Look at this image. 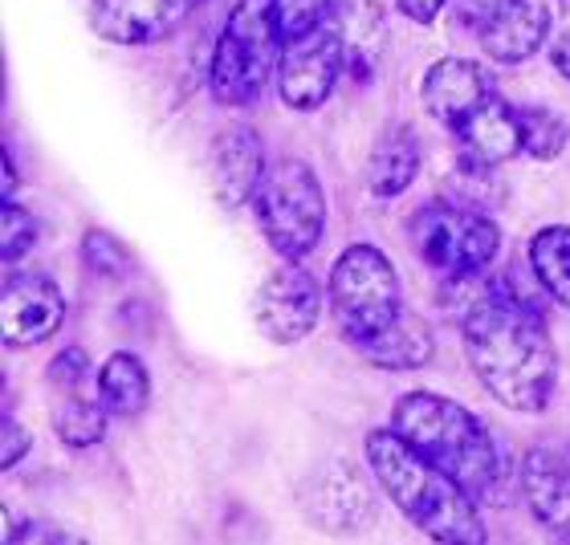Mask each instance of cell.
Segmentation results:
<instances>
[{"mask_svg": "<svg viewBox=\"0 0 570 545\" xmlns=\"http://www.w3.org/2000/svg\"><path fill=\"white\" fill-rule=\"evenodd\" d=\"M277 4V24H282V37L294 41V37L318 29L322 21H331L334 0H274Z\"/></svg>", "mask_w": 570, "mask_h": 545, "instance_id": "obj_27", "label": "cell"}, {"mask_svg": "<svg viewBox=\"0 0 570 545\" xmlns=\"http://www.w3.org/2000/svg\"><path fill=\"white\" fill-rule=\"evenodd\" d=\"M547 33H550V12L542 0H501V9L476 29L481 49L493 61H501V66L530 61L538 49L547 46Z\"/></svg>", "mask_w": 570, "mask_h": 545, "instance_id": "obj_16", "label": "cell"}, {"mask_svg": "<svg viewBox=\"0 0 570 545\" xmlns=\"http://www.w3.org/2000/svg\"><path fill=\"white\" fill-rule=\"evenodd\" d=\"M489 95H493V78L469 58L432 61L424 73V82H420V98H424L428 115L436 122H444V127H452V131H456Z\"/></svg>", "mask_w": 570, "mask_h": 545, "instance_id": "obj_15", "label": "cell"}, {"mask_svg": "<svg viewBox=\"0 0 570 545\" xmlns=\"http://www.w3.org/2000/svg\"><path fill=\"white\" fill-rule=\"evenodd\" d=\"M367 464L380 488L395 501V509L432 542L481 545L485 517L469 493L444 468L420 456L395 427H375L367 436Z\"/></svg>", "mask_w": 570, "mask_h": 545, "instance_id": "obj_3", "label": "cell"}, {"mask_svg": "<svg viewBox=\"0 0 570 545\" xmlns=\"http://www.w3.org/2000/svg\"><path fill=\"white\" fill-rule=\"evenodd\" d=\"M4 542H78L73 534H61V529H53V525H21V529H9L4 534Z\"/></svg>", "mask_w": 570, "mask_h": 545, "instance_id": "obj_30", "label": "cell"}, {"mask_svg": "<svg viewBox=\"0 0 570 545\" xmlns=\"http://www.w3.org/2000/svg\"><path fill=\"white\" fill-rule=\"evenodd\" d=\"M37 240H41V225H37V216L29 212V208H21L12 196H4V208H0V261L12 269L24 252L33 249Z\"/></svg>", "mask_w": 570, "mask_h": 545, "instance_id": "obj_25", "label": "cell"}, {"mask_svg": "<svg viewBox=\"0 0 570 545\" xmlns=\"http://www.w3.org/2000/svg\"><path fill=\"white\" fill-rule=\"evenodd\" d=\"M461 139V155L481 167H501L510 164L513 155H522V119L518 107H510L505 98L489 95L469 119L456 127Z\"/></svg>", "mask_w": 570, "mask_h": 545, "instance_id": "obj_17", "label": "cell"}, {"mask_svg": "<svg viewBox=\"0 0 570 545\" xmlns=\"http://www.w3.org/2000/svg\"><path fill=\"white\" fill-rule=\"evenodd\" d=\"M407 237L420 261H428L440 277H481L489 265L498 261L501 232L489 220V212L464 200H432L412 212Z\"/></svg>", "mask_w": 570, "mask_h": 545, "instance_id": "obj_6", "label": "cell"}, {"mask_svg": "<svg viewBox=\"0 0 570 545\" xmlns=\"http://www.w3.org/2000/svg\"><path fill=\"white\" fill-rule=\"evenodd\" d=\"M346 66L343 53V37H338V24L322 21L318 29L285 41L282 49V66H277V90H282V102L289 110H309L326 107V98L334 95V82Z\"/></svg>", "mask_w": 570, "mask_h": 545, "instance_id": "obj_9", "label": "cell"}, {"mask_svg": "<svg viewBox=\"0 0 570 545\" xmlns=\"http://www.w3.org/2000/svg\"><path fill=\"white\" fill-rule=\"evenodd\" d=\"M265 147L262 135L253 127H228L213 139V151H208V184H213V196L220 200V208H240V204H253L257 188L265 179Z\"/></svg>", "mask_w": 570, "mask_h": 545, "instance_id": "obj_12", "label": "cell"}, {"mask_svg": "<svg viewBox=\"0 0 570 545\" xmlns=\"http://www.w3.org/2000/svg\"><path fill=\"white\" fill-rule=\"evenodd\" d=\"M522 497L550 537L570 542V456L559 448H530L518 468Z\"/></svg>", "mask_w": 570, "mask_h": 545, "instance_id": "obj_14", "label": "cell"}, {"mask_svg": "<svg viewBox=\"0 0 570 545\" xmlns=\"http://www.w3.org/2000/svg\"><path fill=\"white\" fill-rule=\"evenodd\" d=\"M306 505L322 525H334V529H358V525H367L375 517V505L367 497L363 476L343 460L331 464L326 473H318Z\"/></svg>", "mask_w": 570, "mask_h": 545, "instance_id": "obj_19", "label": "cell"}, {"mask_svg": "<svg viewBox=\"0 0 570 545\" xmlns=\"http://www.w3.org/2000/svg\"><path fill=\"white\" fill-rule=\"evenodd\" d=\"M498 9H501V0H452V12H456L464 24H473V29H481Z\"/></svg>", "mask_w": 570, "mask_h": 545, "instance_id": "obj_29", "label": "cell"}, {"mask_svg": "<svg viewBox=\"0 0 570 545\" xmlns=\"http://www.w3.org/2000/svg\"><path fill=\"white\" fill-rule=\"evenodd\" d=\"M326 297H331L334 326L343 330V338L351 346L380 338L404 314L400 272L387 261V252L375 249V245H351L334 261Z\"/></svg>", "mask_w": 570, "mask_h": 545, "instance_id": "obj_5", "label": "cell"}, {"mask_svg": "<svg viewBox=\"0 0 570 545\" xmlns=\"http://www.w3.org/2000/svg\"><path fill=\"white\" fill-rule=\"evenodd\" d=\"M358 355L383 370H420L436 355V338H432L424 318H416V314L404 309L380 338H371V343L358 346Z\"/></svg>", "mask_w": 570, "mask_h": 545, "instance_id": "obj_21", "label": "cell"}, {"mask_svg": "<svg viewBox=\"0 0 570 545\" xmlns=\"http://www.w3.org/2000/svg\"><path fill=\"white\" fill-rule=\"evenodd\" d=\"M253 318L262 334L277 346H294L306 334H314L322 318V285L309 277L297 261L282 265L262 281L253 297Z\"/></svg>", "mask_w": 570, "mask_h": 545, "instance_id": "obj_10", "label": "cell"}, {"mask_svg": "<svg viewBox=\"0 0 570 545\" xmlns=\"http://www.w3.org/2000/svg\"><path fill=\"white\" fill-rule=\"evenodd\" d=\"M550 61H554V70L562 73L570 82V33H562L559 41H554V53H550Z\"/></svg>", "mask_w": 570, "mask_h": 545, "instance_id": "obj_32", "label": "cell"}, {"mask_svg": "<svg viewBox=\"0 0 570 545\" xmlns=\"http://www.w3.org/2000/svg\"><path fill=\"white\" fill-rule=\"evenodd\" d=\"M420 171V139L412 127L404 122H392L383 127L375 147H371V164H367V184L380 200H392V196H404L412 188V179Z\"/></svg>", "mask_w": 570, "mask_h": 545, "instance_id": "obj_20", "label": "cell"}, {"mask_svg": "<svg viewBox=\"0 0 570 545\" xmlns=\"http://www.w3.org/2000/svg\"><path fill=\"white\" fill-rule=\"evenodd\" d=\"M98 392H102V404H107L110 415H122V419H131L147 407L151 399V375L142 367L139 355H110L98 370Z\"/></svg>", "mask_w": 570, "mask_h": 545, "instance_id": "obj_22", "label": "cell"}, {"mask_svg": "<svg viewBox=\"0 0 570 545\" xmlns=\"http://www.w3.org/2000/svg\"><path fill=\"white\" fill-rule=\"evenodd\" d=\"M461 338L476 383L501 407L522 415L547 412L559 387V355L542 309L513 294L505 277L473 289L461 309Z\"/></svg>", "mask_w": 570, "mask_h": 545, "instance_id": "obj_1", "label": "cell"}, {"mask_svg": "<svg viewBox=\"0 0 570 545\" xmlns=\"http://www.w3.org/2000/svg\"><path fill=\"white\" fill-rule=\"evenodd\" d=\"M82 261L90 265V272H102V277H122L131 269V252L122 249L119 237H110L102 228H90L82 237Z\"/></svg>", "mask_w": 570, "mask_h": 545, "instance_id": "obj_26", "label": "cell"}, {"mask_svg": "<svg viewBox=\"0 0 570 545\" xmlns=\"http://www.w3.org/2000/svg\"><path fill=\"white\" fill-rule=\"evenodd\" d=\"M518 119H522V151L550 164V159H559L567 151L570 142V127L562 115H554L550 107H522L518 110Z\"/></svg>", "mask_w": 570, "mask_h": 545, "instance_id": "obj_24", "label": "cell"}, {"mask_svg": "<svg viewBox=\"0 0 570 545\" xmlns=\"http://www.w3.org/2000/svg\"><path fill=\"white\" fill-rule=\"evenodd\" d=\"M66 321V297L41 272H9L0 289V334L9 346L49 343Z\"/></svg>", "mask_w": 570, "mask_h": 545, "instance_id": "obj_11", "label": "cell"}, {"mask_svg": "<svg viewBox=\"0 0 570 545\" xmlns=\"http://www.w3.org/2000/svg\"><path fill=\"white\" fill-rule=\"evenodd\" d=\"M196 0H95L90 24L115 46H155L176 33Z\"/></svg>", "mask_w": 570, "mask_h": 545, "instance_id": "obj_13", "label": "cell"}, {"mask_svg": "<svg viewBox=\"0 0 570 545\" xmlns=\"http://www.w3.org/2000/svg\"><path fill=\"white\" fill-rule=\"evenodd\" d=\"M530 272L550 301L570 309V225L538 228L530 240Z\"/></svg>", "mask_w": 570, "mask_h": 545, "instance_id": "obj_23", "label": "cell"}, {"mask_svg": "<svg viewBox=\"0 0 570 545\" xmlns=\"http://www.w3.org/2000/svg\"><path fill=\"white\" fill-rule=\"evenodd\" d=\"M449 0H395V9L404 12L407 21H420V24H428V21H436V12L444 9Z\"/></svg>", "mask_w": 570, "mask_h": 545, "instance_id": "obj_31", "label": "cell"}, {"mask_svg": "<svg viewBox=\"0 0 570 545\" xmlns=\"http://www.w3.org/2000/svg\"><path fill=\"white\" fill-rule=\"evenodd\" d=\"M331 17L338 24V37H343V53L351 73H355L358 82H371L375 70H380L383 53H387V41H392L387 12L375 0H343Z\"/></svg>", "mask_w": 570, "mask_h": 545, "instance_id": "obj_18", "label": "cell"}, {"mask_svg": "<svg viewBox=\"0 0 570 545\" xmlns=\"http://www.w3.org/2000/svg\"><path fill=\"white\" fill-rule=\"evenodd\" d=\"M253 208H257V225H262L265 240L285 261H302L318 249L322 232H326V191L309 164L277 159L265 171Z\"/></svg>", "mask_w": 570, "mask_h": 545, "instance_id": "obj_7", "label": "cell"}, {"mask_svg": "<svg viewBox=\"0 0 570 545\" xmlns=\"http://www.w3.org/2000/svg\"><path fill=\"white\" fill-rule=\"evenodd\" d=\"M392 427L420 456L444 468L476 505L510 501V464L501 456L498 439L469 407L452 404L444 395L412 392L395 404Z\"/></svg>", "mask_w": 570, "mask_h": 545, "instance_id": "obj_2", "label": "cell"}, {"mask_svg": "<svg viewBox=\"0 0 570 545\" xmlns=\"http://www.w3.org/2000/svg\"><path fill=\"white\" fill-rule=\"evenodd\" d=\"M282 24L274 0H237L213 49L208 86L220 107H249L282 66Z\"/></svg>", "mask_w": 570, "mask_h": 545, "instance_id": "obj_4", "label": "cell"}, {"mask_svg": "<svg viewBox=\"0 0 570 545\" xmlns=\"http://www.w3.org/2000/svg\"><path fill=\"white\" fill-rule=\"evenodd\" d=\"M107 404L98 392V375L82 346L61 350L49 363V419L61 444L95 448L107 436Z\"/></svg>", "mask_w": 570, "mask_h": 545, "instance_id": "obj_8", "label": "cell"}, {"mask_svg": "<svg viewBox=\"0 0 570 545\" xmlns=\"http://www.w3.org/2000/svg\"><path fill=\"white\" fill-rule=\"evenodd\" d=\"M0 439H4V448H0V468H17L21 456L29 452V444H33L29 432L12 419V412H4V419H0Z\"/></svg>", "mask_w": 570, "mask_h": 545, "instance_id": "obj_28", "label": "cell"}]
</instances>
